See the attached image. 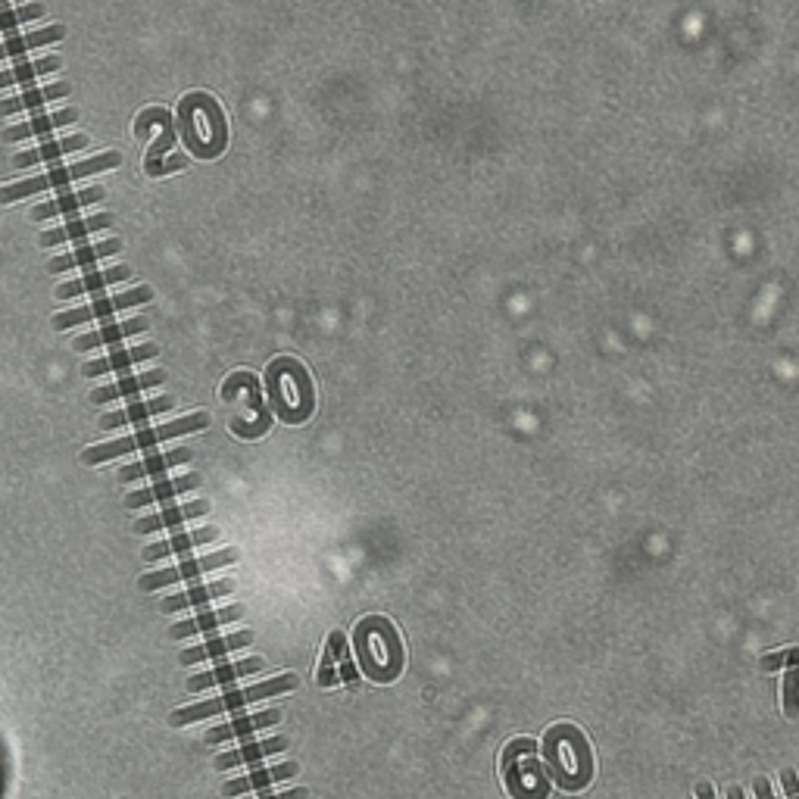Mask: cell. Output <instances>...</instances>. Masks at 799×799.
I'll list each match as a JSON object with an SVG mask.
<instances>
[{"instance_id": "cell-1", "label": "cell", "mask_w": 799, "mask_h": 799, "mask_svg": "<svg viewBox=\"0 0 799 799\" xmlns=\"http://www.w3.org/2000/svg\"><path fill=\"white\" fill-rule=\"evenodd\" d=\"M269 394L275 412L291 425L309 419L313 412V381L297 359H275L269 366Z\"/></svg>"}, {"instance_id": "cell-2", "label": "cell", "mask_w": 799, "mask_h": 799, "mask_svg": "<svg viewBox=\"0 0 799 799\" xmlns=\"http://www.w3.org/2000/svg\"><path fill=\"white\" fill-rule=\"evenodd\" d=\"M356 653H359L363 668L369 672V678H375V681H394L400 665H403L400 640H397L391 622H384V618H366V622H359Z\"/></svg>"}, {"instance_id": "cell-3", "label": "cell", "mask_w": 799, "mask_h": 799, "mask_svg": "<svg viewBox=\"0 0 799 799\" xmlns=\"http://www.w3.org/2000/svg\"><path fill=\"white\" fill-rule=\"evenodd\" d=\"M297 687V675H278L272 681H263L256 687H247V690H231V693H222L216 700H206V703H194V706H185V709H175L172 712V725L182 728V725H194L200 718H213V715H222V712H238L250 703H260V700H269V697H278V693H288Z\"/></svg>"}, {"instance_id": "cell-4", "label": "cell", "mask_w": 799, "mask_h": 799, "mask_svg": "<svg viewBox=\"0 0 799 799\" xmlns=\"http://www.w3.org/2000/svg\"><path fill=\"white\" fill-rule=\"evenodd\" d=\"M547 759L553 768V778L565 787V790H581L590 781V753L587 743L581 740V734L569 725L553 728L547 734Z\"/></svg>"}, {"instance_id": "cell-5", "label": "cell", "mask_w": 799, "mask_h": 799, "mask_svg": "<svg viewBox=\"0 0 799 799\" xmlns=\"http://www.w3.org/2000/svg\"><path fill=\"white\" fill-rule=\"evenodd\" d=\"M210 425V416L206 412H194V416H185L172 425H163V428H147V431H138L132 437H122V441H110V444H97V447H88L82 453V459L88 466H100V462L107 459H116V456H125V453H135V450H150L153 444L160 441H169V437H178V434H191V431H203Z\"/></svg>"}, {"instance_id": "cell-6", "label": "cell", "mask_w": 799, "mask_h": 799, "mask_svg": "<svg viewBox=\"0 0 799 799\" xmlns=\"http://www.w3.org/2000/svg\"><path fill=\"white\" fill-rule=\"evenodd\" d=\"M119 163H122L119 153L116 150H107V153H100V157H94V160L50 169L44 175L25 178V182H19V185L0 188V203H16V200H25V197H32V194H41L47 188H63V185L75 182V178H88V175H100V172H107V169H116Z\"/></svg>"}, {"instance_id": "cell-7", "label": "cell", "mask_w": 799, "mask_h": 799, "mask_svg": "<svg viewBox=\"0 0 799 799\" xmlns=\"http://www.w3.org/2000/svg\"><path fill=\"white\" fill-rule=\"evenodd\" d=\"M235 559H238V550H219V553L200 556V559H188V562H182V565H172V569L144 575V578H141V590H157V587L178 584V581H194V578H200L203 572L222 569V565H231Z\"/></svg>"}, {"instance_id": "cell-8", "label": "cell", "mask_w": 799, "mask_h": 799, "mask_svg": "<svg viewBox=\"0 0 799 799\" xmlns=\"http://www.w3.org/2000/svg\"><path fill=\"white\" fill-rule=\"evenodd\" d=\"M153 300V291L150 288H135V291H125V294H116V297H107V300H97V303H88L82 309H72V313H60L54 316V328L57 331H66L72 325H82V322H91L97 316H110L116 309H125V306H138V303H150Z\"/></svg>"}, {"instance_id": "cell-9", "label": "cell", "mask_w": 799, "mask_h": 799, "mask_svg": "<svg viewBox=\"0 0 799 799\" xmlns=\"http://www.w3.org/2000/svg\"><path fill=\"white\" fill-rule=\"evenodd\" d=\"M253 643V634L250 631H238V634H228V637H216L210 643H200V647H188L178 656L182 665H197V662H206V659H219V656H228L235 650H244Z\"/></svg>"}, {"instance_id": "cell-10", "label": "cell", "mask_w": 799, "mask_h": 799, "mask_svg": "<svg viewBox=\"0 0 799 799\" xmlns=\"http://www.w3.org/2000/svg\"><path fill=\"white\" fill-rule=\"evenodd\" d=\"M263 672V659H244V662H231V665H222V668H213V672H200V675H191L188 678V690H206V687H219V684H231V681H241L247 675H256Z\"/></svg>"}, {"instance_id": "cell-11", "label": "cell", "mask_w": 799, "mask_h": 799, "mask_svg": "<svg viewBox=\"0 0 799 799\" xmlns=\"http://www.w3.org/2000/svg\"><path fill=\"white\" fill-rule=\"evenodd\" d=\"M197 484H200V475H185V478H175V481H160V484H153V487H144V491L128 494L125 497V506L138 509V506H150V503H169L178 494L194 491Z\"/></svg>"}, {"instance_id": "cell-12", "label": "cell", "mask_w": 799, "mask_h": 799, "mask_svg": "<svg viewBox=\"0 0 799 799\" xmlns=\"http://www.w3.org/2000/svg\"><path fill=\"white\" fill-rule=\"evenodd\" d=\"M206 512H210V503H206V500H194V503L175 506V509L157 512V515H147V519H138L135 522V531L138 534H150V531H160V528H175V525H185L191 519H200V515H206Z\"/></svg>"}, {"instance_id": "cell-13", "label": "cell", "mask_w": 799, "mask_h": 799, "mask_svg": "<svg viewBox=\"0 0 799 799\" xmlns=\"http://www.w3.org/2000/svg\"><path fill=\"white\" fill-rule=\"evenodd\" d=\"M219 537V528H200V531H188V534H178L172 540H163V544H153L144 550V559L147 562H157V559H166V556H185L191 553L194 547H203L210 544V540Z\"/></svg>"}, {"instance_id": "cell-14", "label": "cell", "mask_w": 799, "mask_h": 799, "mask_svg": "<svg viewBox=\"0 0 799 799\" xmlns=\"http://www.w3.org/2000/svg\"><path fill=\"white\" fill-rule=\"evenodd\" d=\"M278 718H281L278 709L256 712V715H247V718H235V721H228V725H216V728L206 731V743H222V740H231V737H244V734H253V731L272 728V725H278Z\"/></svg>"}, {"instance_id": "cell-15", "label": "cell", "mask_w": 799, "mask_h": 799, "mask_svg": "<svg viewBox=\"0 0 799 799\" xmlns=\"http://www.w3.org/2000/svg\"><path fill=\"white\" fill-rule=\"evenodd\" d=\"M79 119V110H60V113H47V116H35L22 125H10L4 128V141H25V138H35V135H44V132H54V128H66Z\"/></svg>"}, {"instance_id": "cell-16", "label": "cell", "mask_w": 799, "mask_h": 799, "mask_svg": "<svg viewBox=\"0 0 799 799\" xmlns=\"http://www.w3.org/2000/svg\"><path fill=\"white\" fill-rule=\"evenodd\" d=\"M231 590H235V581H213V584H203V587H194V590H185V594H172L160 603L163 612H178V609H188V606H206L210 600H219V597H228Z\"/></svg>"}, {"instance_id": "cell-17", "label": "cell", "mask_w": 799, "mask_h": 799, "mask_svg": "<svg viewBox=\"0 0 799 799\" xmlns=\"http://www.w3.org/2000/svg\"><path fill=\"white\" fill-rule=\"evenodd\" d=\"M241 615H244V606H225V609H216V612H203L197 618H188V622H178L172 628V637L182 640V637H191V634H210V631H216L222 625L238 622Z\"/></svg>"}, {"instance_id": "cell-18", "label": "cell", "mask_w": 799, "mask_h": 799, "mask_svg": "<svg viewBox=\"0 0 799 799\" xmlns=\"http://www.w3.org/2000/svg\"><path fill=\"white\" fill-rule=\"evenodd\" d=\"M132 278L128 266H113V269H103V272H91L79 281H69V285H60L57 288V300H72V297H82V294H91V291H103L116 285V281H125Z\"/></svg>"}, {"instance_id": "cell-19", "label": "cell", "mask_w": 799, "mask_h": 799, "mask_svg": "<svg viewBox=\"0 0 799 799\" xmlns=\"http://www.w3.org/2000/svg\"><path fill=\"white\" fill-rule=\"evenodd\" d=\"M297 775V765L294 762H285V765H275V768H260L253 771V775H244V778H235L222 787L225 796H238V793H247V790H263L269 784H278V781H288Z\"/></svg>"}, {"instance_id": "cell-20", "label": "cell", "mask_w": 799, "mask_h": 799, "mask_svg": "<svg viewBox=\"0 0 799 799\" xmlns=\"http://www.w3.org/2000/svg\"><path fill=\"white\" fill-rule=\"evenodd\" d=\"M166 381V372L160 369H153V372H144V375H132V378H122L116 384H110V388H97L91 394V403H110V400H122V397H132L144 388H157V384Z\"/></svg>"}, {"instance_id": "cell-21", "label": "cell", "mask_w": 799, "mask_h": 799, "mask_svg": "<svg viewBox=\"0 0 799 799\" xmlns=\"http://www.w3.org/2000/svg\"><path fill=\"white\" fill-rule=\"evenodd\" d=\"M191 459H194V453H191L188 447H182V450H169V453H160V456H150V459H144V462H135V466H125V469L119 472V478H122V481L157 478V475H163L166 469L182 466V462H191Z\"/></svg>"}, {"instance_id": "cell-22", "label": "cell", "mask_w": 799, "mask_h": 799, "mask_svg": "<svg viewBox=\"0 0 799 799\" xmlns=\"http://www.w3.org/2000/svg\"><path fill=\"white\" fill-rule=\"evenodd\" d=\"M288 750V740L285 737H269V740H260V743H247L241 750H231V753H222L216 759V768H235V765H247V762H260L266 756H275V753H285Z\"/></svg>"}, {"instance_id": "cell-23", "label": "cell", "mask_w": 799, "mask_h": 799, "mask_svg": "<svg viewBox=\"0 0 799 799\" xmlns=\"http://www.w3.org/2000/svg\"><path fill=\"white\" fill-rule=\"evenodd\" d=\"M88 147V138L85 135H72V138H63V141H54V144H41L35 150H25V153H16L13 166L25 169V166H38V163H50V160H60L66 153H75V150H85Z\"/></svg>"}, {"instance_id": "cell-24", "label": "cell", "mask_w": 799, "mask_h": 799, "mask_svg": "<svg viewBox=\"0 0 799 799\" xmlns=\"http://www.w3.org/2000/svg\"><path fill=\"white\" fill-rule=\"evenodd\" d=\"M103 200V188H88V191H75V194H63L57 200H47V203H38L32 210V219H50V216H63V213H75V210H85L91 203H100Z\"/></svg>"}, {"instance_id": "cell-25", "label": "cell", "mask_w": 799, "mask_h": 799, "mask_svg": "<svg viewBox=\"0 0 799 799\" xmlns=\"http://www.w3.org/2000/svg\"><path fill=\"white\" fill-rule=\"evenodd\" d=\"M147 331V319H128V322H116V325H107L94 334H82V338H75V350H97V347H107V344H116L122 338H132V334H141Z\"/></svg>"}, {"instance_id": "cell-26", "label": "cell", "mask_w": 799, "mask_h": 799, "mask_svg": "<svg viewBox=\"0 0 799 799\" xmlns=\"http://www.w3.org/2000/svg\"><path fill=\"white\" fill-rule=\"evenodd\" d=\"M175 406L172 397H157V400H141L135 406H128L122 412H110V416L100 419V428H122V425H138L150 416H157V412H169Z\"/></svg>"}, {"instance_id": "cell-27", "label": "cell", "mask_w": 799, "mask_h": 799, "mask_svg": "<svg viewBox=\"0 0 799 799\" xmlns=\"http://www.w3.org/2000/svg\"><path fill=\"white\" fill-rule=\"evenodd\" d=\"M122 250V244L113 238V241H103V244H88V247H79L66 256H57V260H50V275H60L66 269H75V266H91L103 256H116Z\"/></svg>"}, {"instance_id": "cell-28", "label": "cell", "mask_w": 799, "mask_h": 799, "mask_svg": "<svg viewBox=\"0 0 799 799\" xmlns=\"http://www.w3.org/2000/svg\"><path fill=\"white\" fill-rule=\"evenodd\" d=\"M160 350L153 347V344H144V347H135V350H116L110 356H103V359H94V363H88L82 369L85 378H97V375H110L116 369H125V366H132V363H141V359H153Z\"/></svg>"}, {"instance_id": "cell-29", "label": "cell", "mask_w": 799, "mask_h": 799, "mask_svg": "<svg viewBox=\"0 0 799 799\" xmlns=\"http://www.w3.org/2000/svg\"><path fill=\"white\" fill-rule=\"evenodd\" d=\"M113 225V216L100 213V216H91V219H79V222H69V225H60L54 231H44L41 235V244L44 247H57L63 241H79L85 235H94V231H103Z\"/></svg>"}, {"instance_id": "cell-30", "label": "cell", "mask_w": 799, "mask_h": 799, "mask_svg": "<svg viewBox=\"0 0 799 799\" xmlns=\"http://www.w3.org/2000/svg\"><path fill=\"white\" fill-rule=\"evenodd\" d=\"M69 94V85L66 82H57V85H47V88H38V91H25L19 97H10V100H0V116H10V113H22V110H38L44 107L47 100H60Z\"/></svg>"}, {"instance_id": "cell-31", "label": "cell", "mask_w": 799, "mask_h": 799, "mask_svg": "<svg viewBox=\"0 0 799 799\" xmlns=\"http://www.w3.org/2000/svg\"><path fill=\"white\" fill-rule=\"evenodd\" d=\"M66 35L63 25H47L41 32H32V35H19V38H10L0 44V60H10V57H19L25 50H35V47H44V44H54Z\"/></svg>"}, {"instance_id": "cell-32", "label": "cell", "mask_w": 799, "mask_h": 799, "mask_svg": "<svg viewBox=\"0 0 799 799\" xmlns=\"http://www.w3.org/2000/svg\"><path fill=\"white\" fill-rule=\"evenodd\" d=\"M60 69V57H44V60H35V63H22L16 69H7L0 72V88H10V85H19V82H35L41 75H50Z\"/></svg>"}, {"instance_id": "cell-33", "label": "cell", "mask_w": 799, "mask_h": 799, "mask_svg": "<svg viewBox=\"0 0 799 799\" xmlns=\"http://www.w3.org/2000/svg\"><path fill=\"white\" fill-rule=\"evenodd\" d=\"M784 715L787 718L799 715V659L787 665L784 675Z\"/></svg>"}, {"instance_id": "cell-34", "label": "cell", "mask_w": 799, "mask_h": 799, "mask_svg": "<svg viewBox=\"0 0 799 799\" xmlns=\"http://www.w3.org/2000/svg\"><path fill=\"white\" fill-rule=\"evenodd\" d=\"M44 16V4H29V7H19V10H7L0 13V32H13L19 25L32 22V19H41Z\"/></svg>"}, {"instance_id": "cell-35", "label": "cell", "mask_w": 799, "mask_h": 799, "mask_svg": "<svg viewBox=\"0 0 799 799\" xmlns=\"http://www.w3.org/2000/svg\"><path fill=\"white\" fill-rule=\"evenodd\" d=\"M328 640L334 643V653H338V662H341V681L353 687V684L359 681V675H356V668H353V662H350V650H347V637H344L341 631H334V634H331Z\"/></svg>"}, {"instance_id": "cell-36", "label": "cell", "mask_w": 799, "mask_h": 799, "mask_svg": "<svg viewBox=\"0 0 799 799\" xmlns=\"http://www.w3.org/2000/svg\"><path fill=\"white\" fill-rule=\"evenodd\" d=\"M334 662H338V653H334V643L328 640V650H325L322 665H319V684H322V687H334V684L341 681V675L334 672Z\"/></svg>"}, {"instance_id": "cell-37", "label": "cell", "mask_w": 799, "mask_h": 799, "mask_svg": "<svg viewBox=\"0 0 799 799\" xmlns=\"http://www.w3.org/2000/svg\"><path fill=\"white\" fill-rule=\"evenodd\" d=\"M799 659V650H784V653H775V656H765L762 659V672H775V668H784L790 662Z\"/></svg>"}, {"instance_id": "cell-38", "label": "cell", "mask_w": 799, "mask_h": 799, "mask_svg": "<svg viewBox=\"0 0 799 799\" xmlns=\"http://www.w3.org/2000/svg\"><path fill=\"white\" fill-rule=\"evenodd\" d=\"M781 781H784V790H787V799H799V778L793 775V771H781Z\"/></svg>"}, {"instance_id": "cell-39", "label": "cell", "mask_w": 799, "mask_h": 799, "mask_svg": "<svg viewBox=\"0 0 799 799\" xmlns=\"http://www.w3.org/2000/svg\"><path fill=\"white\" fill-rule=\"evenodd\" d=\"M263 799H309V793L300 787V790H288V793H275V796H263Z\"/></svg>"}, {"instance_id": "cell-40", "label": "cell", "mask_w": 799, "mask_h": 799, "mask_svg": "<svg viewBox=\"0 0 799 799\" xmlns=\"http://www.w3.org/2000/svg\"><path fill=\"white\" fill-rule=\"evenodd\" d=\"M756 796H759V799H775V793H771V784H768L765 778L756 781Z\"/></svg>"}, {"instance_id": "cell-41", "label": "cell", "mask_w": 799, "mask_h": 799, "mask_svg": "<svg viewBox=\"0 0 799 799\" xmlns=\"http://www.w3.org/2000/svg\"><path fill=\"white\" fill-rule=\"evenodd\" d=\"M697 796H700V799H715V790H712V784H700V787H697Z\"/></svg>"}, {"instance_id": "cell-42", "label": "cell", "mask_w": 799, "mask_h": 799, "mask_svg": "<svg viewBox=\"0 0 799 799\" xmlns=\"http://www.w3.org/2000/svg\"><path fill=\"white\" fill-rule=\"evenodd\" d=\"M728 799H743V790H740V787H731V793H728Z\"/></svg>"}, {"instance_id": "cell-43", "label": "cell", "mask_w": 799, "mask_h": 799, "mask_svg": "<svg viewBox=\"0 0 799 799\" xmlns=\"http://www.w3.org/2000/svg\"><path fill=\"white\" fill-rule=\"evenodd\" d=\"M0 4H7V0H0Z\"/></svg>"}]
</instances>
